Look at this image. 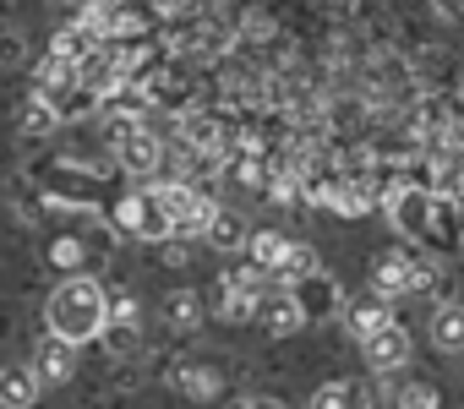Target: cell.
Segmentation results:
<instances>
[{"mask_svg": "<svg viewBox=\"0 0 464 409\" xmlns=\"http://www.w3.org/2000/svg\"><path fill=\"white\" fill-rule=\"evenodd\" d=\"M274 279L279 284H306V279H317V252L306 246V241H285V257H279V268H274Z\"/></svg>", "mask_w": 464, "mask_h": 409, "instance_id": "obj_14", "label": "cell"}, {"mask_svg": "<svg viewBox=\"0 0 464 409\" xmlns=\"http://www.w3.org/2000/svg\"><path fill=\"white\" fill-rule=\"evenodd\" d=\"M115 158H121V169H126V175H153V169L164 164V142H159L153 131H142V126H137V131H126V137H121Z\"/></svg>", "mask_w": 464, "mask_h": 409, "instance_id": "obj_6", "label": "cell"}, {"mask_svg": "<svg viewBox=\"0 0 464 409\" xmlns=\"http://www.w3.org/2000/svg\"><path fill=\"white\" fill-rule=\"evenodd\" d=\"M104 322H110V300H104V290H99L93 279H66V284H55V295H50V306H44V328H50V333H61L66 344H88V338L104 333Z\"/></svg>", "mask_w": 464, "mask_h": 409, "instance_id": "obj_1", "label": "cell"}, {"mask_svg": "<svg viewBox=\"0 0 464 409\" xmlns=\"http://www.w3.org/2000/svg\"><path fill=\"white\" fill-rule=\"evenodd\" d=\"M121 77H126V61L115 50H93L88 55V71H82V88L88 93H104V88H121Z\"/></svg>", "mask_w": 464, "mask_h": 409, "instance_id": "obj_16", "label": "cell"}, {"mask_svg": "<svg viewBox=\"0 0 464 409\" xmlns=\"http://www.w3.org/2000/svg\"><path fill=\"white\" fill-rule=\"evenodd\" d=\"M175 387H180L186 398H213V393H218V371H208V366H191V360H186V366L175 371Z\"/></svg>", "mask_w": 464, "mask_h": 409, "instance_id": "obj_19", "label": "cell"}, {"mask_svg": "<svg viewBox=\"0 0 464 409\" xmlns=\"http://www.w3.org/2000/svg\"><path fill=\"white\" fill-rule=\"evenodd\" d=\"M99 344H104L110 360H131V355L142 349V328H137V317H110L104 333H99Z\"/></svg>", "mask_w": 464, "mask_h": 409, "instance_id": "obj_15", "label": "cell"}, {"mask_svg": "<svg viewBox=\"0 0 464 409\" xmlns=\"http://www.w3.org/2000/svg\"><path fill=\"white\" fill-rule=\"evenodd\" d=\"M388 322H393V311H388V295H377V290L344 306V328H350V338H372V333L388 328Z\"/></svg>", "mask_w": 464, "mask_h": 409, "instance_id": "obj_9", "label": "cell"}, {"mask_svg": "<svg viewBox=\"0 0 464 409\" xmlns=\"http://www.w3.org/2000/svg\"><path fill=\"white\" fill-rule=\"evenodd\" d=\"M159 317H164V328L191 333V328L202 322V295H197V290H169V295L159 300Z\"/></svg>", "mask_w": 464, "mask_h": 409, "instance_id": "obj_13", "label": "cell"}, {"mask_svg": "<svg viewBox=\"0 0 464 409\" xmlns=\"http://www.w3.org/2000/svg\"><path fill=\"white\" fill-rule=\"evenodd\" d=\"M202 235H208V246H213V252L236 257V252H246V246H252V235H257V230H252L236 208H213V219H208V230H202Z\"/></svg>", "mask_w": 464, "mask_h": 409, "instance_id": "obj_4", "label": "cell"}, {"mask_svg": "<svg viewBox=\"0 0 464 409\" xmlns=\"http://www.w3.org/2000/svg\"><path fill=\"white\" fill-rule=\"evenodd\" d=\"M23 61V39L17 33H0V66H17Z\"/></svg>", "mask_w": 464, "mask_h": 409, "instance_id": "obj_22", "label": "cell"}, {"mask_svg": "<svg viewBox=\"0 0 464 409\" xmlns=\"http://www.w3.org/2000/svg\"><path fill=\"white\" fill-rule=\"evenodd\" d=\"M229 409H285V404H279V398H268V393H257V398H236Z\"/></svg>", "mask_w": 464, "mask_h": 409, "instance_id": "obj_23", "label": "cell"}, {"mask_svg": "<svg viewBox=\"0 0 464 409\" xmlns=\"http://www.w3.org/2000/svg\"><path fill=\"white\" fill-rule=\"evenodd\" d=\"M153 6H159V12H180V6H186V0H153Z\"/></svg>", "mask_w": 464, "mask_h": 409, "instance_id": "obj_24", "label": "cell"}, {"mask_svg": "<svg viewBox=\"0 0 464 409\" xmlns=\"http://www.w3.org/2000/svg\"><path fill=\"white\" fill-rule=\"evenodd\" d=\"M39 371L34 366H0V409H28L39 404Z\"/></svg>", "mask_w": 464, "mask_h": 409, "instance_id": "obj_10", "label": "cell"}, {"mask_svg": "<svg viewBox=\"0 0 464 409\" xmlns=\"http://www.w3.org/2000/svg\"><path fill=\"white\" fill-rule=\"evenodd\" d=\"M399 409H437V387L431 382H404L399 387Z\"/></svg>", "mask_w": 464, "mask_h": 409, "instance_id": "obj_21", "label": "cell"}, {"mask_svg": "<svg viewBox=\"0 0 464 409\" xmlns=\"http://www.w3.org/2000/svg\"><path fill=\"white\" fill-rule=\"evenodd\" d=\"M361 355H366L372 376H388V371H399V366L410 360V333H404L399 322H388V328H377L372 338H361Z\"/></svg>", "mask_w": 464, "mask_h": 409, "instance_id": "obj_2", "label": "cell"}, {"mask_svg": "<svg viewBox=\"0 0 464 409\" xmlns=\"http://www.w3.org/2000/svg\"><path fill=\"white\" fill-rule=\"evenodd\" d=\"M312 409H366V387L361 382H323L312 393Z\"/></svg>", "mask_w": 464, "mask_h": 409, "instance_id": "obj_17", "label": "cell"}, {"mask_svg": "<svg viewBox=\"0 0 464 409\" xmlns=\"http://www.w3.org/2000/svg\"><path fill=\"white\" fill-rule=\"evenodd\" d=\"M55 126H61V109L50 99H28L23 104V137H50Z\"/></svg>", "mask_w": 464, "mask_h": 409, "instance_id": "obj_18", "label": "cell"}, {"mask_svg": "<svg viewBox=\"0 0 464 409\" xmlns=\"http://www.w3.org/2000/svg\"><path fill=\"white\" fill-rule=\"evenodd\" d=\"M246 252H252V262H257V268H268V273H274V268H279V257H285V235H274V230H257Z\"/></svg>", "mask_w": 464, "mask_h": 409, "instance_id": "obj_20", "label": "cell"}, {"mask_svg": "<svg viewBox=\"0 0 464 409\" xmlns=\"http://www.w3.org/2000/svg\"><path fill=\"white\" fill-rule=\"evenodd\" d=\"M431 344L442 355H464V306L459 300H442L431 311Z\"/></svg>", "mask_w": 464, "mask_h": 409, "instance_id": "obj_12", "label": "cell"}, {"mask_svg": "<svg viewBox=\"0 0 464 409\" xmlns=\"http://www.w3.org/2000/svg\"><path fill=\"white\" fill-rule=\"evenodd\" d=\"M126 230L142 235V241H164V235H175V219H169V208H164V196H159V191H153V196H137L131 208H126Z\"/></svg>", "mask_w": 464, "mask_h": 409, "instance_id": "obj_5", "label": "cell"}, {"mask_svg": "<svg viewBox=\"0 0 464 409\" xmlns=\"http://www.w3.org/2000/svg\"><path fill=\"white\" fill-rule=\"evenodd\" d=\"M28 366L39 371V382H44V387H61V382H72V376H77V344H66L61 333H44Z\"/></svg>", "mask_w": 464, "mask_h": 409, "instance_id": "obj_3", "label": "cell"}, {"mask_svg": "<svg viewBox=\"0 0 464 409\" xmlns=\"http://www.w3.org/2000/svg\"><path fill=\"white\" fill-rule=\"evenodd\" d=\"M372 290L377 295H415V257H404V252H382L377 262H372Z\"/></svg>", "mask_w": 464, "mask_h": 409, "instance_id": "obj_7", "label": "cell"}, {"mask_svg": "<svg viewBox=\"0 0 464 409\" xmlns=\"http://www.w3.org/2000/svg\"><path fill=\"white\" fill-rule=\"evenodd\" d=\"M388 214H393V224H399L404 235H415V230H426L431 202H426V191H415V185H399V191H388Z\"/></svg>", "mask_w": 464, "mask_h": 409, "instance_id": "obj_11", "label": "cell"}, {"mask_svg": "<svg viewBox=\"0 0 464 409\" xmlns=\"http://www.w3.org/2000/svg\"><path fill=\"white\" fill-rule=\"evenodd\" d=\"M306 317H312V311H306L301 295H290V290H285V295H263V306H257V322H263L268 333H279V338H285V333H301Z\"/></svg>", "mask_w": 464, "mask_h": 409, "instance_id": "obj_8", "label": "cell"}]
</instances>
